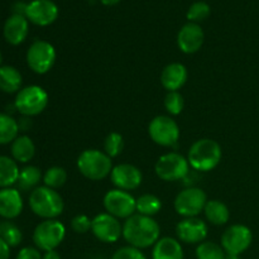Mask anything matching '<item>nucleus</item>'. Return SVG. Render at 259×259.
Returning <instances> with one entry per match:
<instances>
[{
	"label": "nucleus",
	"instance_id": "20",
	"mask_svg": "<svg viewBox=\"0 0 259 259\" xmlns=\"http://www.w3.org/2000/svg\"><path fill=\"white\" fill-rule=\"evenodd\" d=\"M189 72L186 66L180 62H172L163 68L161 73V83L167 91H179L186 83Z\"/></svg>",
	"mask_w": 259,
	"mask_h": 259
},
{
	"label": "nucleus",
	"instance_id": "15",
	"mask_svg": "<svg viewBox=\"0 0 259 259\" xmlns=\"http://www.w3.org/2000/svg\"><path fill=\"white\" fill-rule=\"evenodd\" d=\"M110 180L114 186L124 191H133L142 185L143 175L141 169L131 163H120L113 167Z\"/></svg>",
	"mask_w": 259,
	"mask_h": 259
},
{
	"label": "nucleus",
	"instance_id": "27",
	"mask_svg": "<svg viewBox=\"0 0 259 259\" xmlns=\"http://www.w3.org/2000/svg\"><path fill=\"white\" fill-rule=\"evenodd\" d=\"M19 133L18 121L8 114L0 113V144H9L17 139Z\"/></svg>",
	"mask_w": 259,
	"mask_h": 259
},
{
	"label": "nucleus",
	"instance_id": "39",
	"mask_svg": "<svg viewBox=\"0 0 259 259\" xmlns=\"http://www.w3.org/2000/svg\"><path fill=\"white\" fill-rule=\"evenodd\" d=\"M27 5L24 3H15L14 7H13V14L18 15H24L25 17V10H27Z\"/></svg>",
	"mask_w": 259,
	"mask_h": 259
},
{
	"label": "nucleus",
	"instance_id": "43",
	"mask_svg": "<svg viewBox=\"0 0 259 259\" xmlns=\"http://www.w3.org/2000/svg\"><path fill=\"white\" fill-rule=\"evenodd\" d=\"M2 63H3V53L2 51H0V66H2Z\"/></svg>",
	"mask_w": 259,
	"mask_h": 259
},
{
	"label": "nucleus",
	"instance_id": "12",
	"mask_svg": "<svg viewBox=\"0 0 259 259\" xmlns=\"http://www.w3.org/2000/svg\"><path fill=\"white\" fill-rule=\"evenodd\" d=\"M253 242L252 230L242 224L230 225L222 235V247L228 254L240 255Z\"/></svg>",
	"mask_w": 259,
	"mask_h": 259
},
{
	"label": "nucleus",
	"instance_id": "21",
	"mask_svg": "<svg viewBox=\"0 0 259 259\" xmlns=\"http://www.w3.org/2000/svg\"><path fill=\"white\" fill-rule=\"evenodd\" d=\"M184 248L179 239L171 237L159 238L153 245L152 259H184Z\"/></svg>",
	"mask_w": 259,
	"mask_h": 259
},
{
	"label": "nucleus",
	"instance_id": "18",
	"mask_svg": "<svg viewBox=\"0 0 259 259\" xmlns=\"http://www.w3.org/2000/svg\"><path fill=\"white\" fill-rule=\"evenodd\" d=\"M23 211V197L19 190L7 187L0 189V217L12 220L19 217Z\"/></svg>",
	"mask_w": 259,
	"mask_h": 259
},
{
	"label": "nucleus",
	"instance_id": "31",
	"mask_svg": "<svg viewBox=\"0 0 259 259\" xmlns=\"http://www.w3.org/2000/svg\"><path fill=\"white\" fill-rule=\"evenodd\" d=\"M227 253L223 249L222 244L214 242H205L197 244L196 258L197 259H224Z\"/></svg>",
	"mask_w": 259,
	"mask_h": 259
},
{
	"label": "nucleus",
	"instance_id": "22",
	"mask_svg": "<svg viewBox=\"0 0 259 259\" xmlns=\"http://www.w3.org/2000/svg\"><path fill=\"white\" fill-rule=\"evenodd\" d=\"M204 214L207 222L217 227L225 225L230 219L229 207L220 200H207Z\"/></svg>",
	"mask_w": 259,
	"mask_h": 259
},
{
	"label": "nucleus",
	"instance_id": "4",
	"mask_svg": "<svg viewBox=\"0 0 259 259\" xmlns=\"http://www.w3.org/2000/svg\"><path fill=\"white\" fill-rule=\"evenodd\" d=\"M77 168L90 181H101L110 176L113 162L104 151L85 149L77 158Z\"/></svg>",
	"mask_w": 259,
	"mask_h": 259
},
{
	"label": "nucleus",
	"instance_id": "32",
	"mask_svg": "<svg viewBox=\"0 0 259 259\" xmlns=\"http://www.w3.org/2000/svg\"><path fill=\"white\" fill-rule=\"evenodd\" d=\"M124 149V138L118 132H111L108 134L104 141V152L110 158H115L123 152Z\"/></svg>",
	"mask_w": 259,
	"mask_h": 259
},
{
	"label": "nucleus",
	"instance_id": "25",
	"mask_svg": "<svg viewBox=\"0 0 259 259\" xmlns=\"http://www.w3.org/2000/svg\"><path fill=\"white\" fill-rule=\"evenodd\" d=\"M19 167L17 162L7 156H0V189L12 187L19 177Z\"/></svg>",
	"mask_w": 259,
	"mask_h": 259
},
{
	"label": "nucleus",
	"instance_id": "6",
	"mask_svg": "<svg viewBox=\"0 0 259 259\" xmlns=\"http://www.w3.org/2000/svg\"><path fill=\"white\" fill-rule=\"evenodd\" d=\"M66 237V227L57 219L43 220L33 232L35 248L43 252L55 250L60 247Z\"/></svg>",
	"mask_w": 259,
	"mask_h": 259
},
{
	"label": "nucleus",
	"instance_id": "28",
	"mask_svg": "<svg viewBox=\"0 0 259 259\" xmlns=\"http://www.w3.org/2000/svg\"><path fill=\"white\" fill-rule=\"evenodd\" d=\"M162 209V201L159 197L152 194H144L137 199V212L144 217L153 218Z\"/></svg>",
	"mask_w": 259,
	"mask_h": 259
},
{
	"label": "nucleus",
	"instance_id": "34",
	"mask_svg": "<svg viewBox=\"0 0 259 259\" xmlns=\"http://www.w3.org/2000/svg\"><path fill=\"white\" fill-rule=\"evenodd\" d=\"M210 13H211V9H210L209 4H206L205 2H196L189 8L186 17L190 23L199 24L200 22H202V20L209 17Z\"/></svg>",
	"mask_w": 259,
	"mask_h": 259
},
{
	"label": "nucleus",
	"instance_id": "5",
	"mask_svg": "<svg viewBox=\"0 0 259 259\" xmlns=\"http://www.w3.org/2000/svg\"><path fill=\"white\" fill-rule=\"evenodd\" d=\"M48 101L50 98L45 89L38 85H30L20 89L19 93H17L14 105L23 116L30 118L42 114L47 108Z\"/></svg>",
	"mask_w": 259,
	"mask_h": 259
},
{
	"label": "nucleus",
	"instance_id": "36",
	"mask_svg": "<svg viewBox=\"0 0 259 259\" xmlns=\"http://www.w3.org/2000/svg\"><path fill=\"white\" fill-rule=\"evenodd\" d=\"M111 259H147V257L141 249L128 245V247L119 248L116 252H114Z\"/></svg>",
	"mask_w": 259,
	"mask_h": 259
},
{
	"label": "nucleus",
	"instance_id": "14",
	"mask_svg": "<svg viewBox=\"0 0 259 259\" xmlns=\"http://www.w3.org/2000/svg\"><path fill=\"white\" fill-rule=\"evenodd\" d=\"M207 225L199 218H184L176 225L177 239L186 244H200L207 237Z\"/></svg>",
	"mask_w": 259,
	"mask_h": 259
},
{
	"label": "nucleus",
	"instance_id": "40",
	"mask_svg": "<svg viewBox=\"0 0 259 259\" xmlns=\"http://www.w3.org/2000/svg\"><path fill=\"white\" fill-rule=\"evenodd\" d=\"M42 259H61L60 253L57 250H48V252H45Z\"/></svg>",
	"mask_w": 259,
	"mask_h": 259
},
{
	"label": "nucleus",
	"instance_id": "16",
	"mask_svg": "<svg viewBox=\"0 0 259 259\" xmlns=\"http://www.w3.org/2000/svg\"><path fill=\"white\" fill-rule=\"evenodd\" d=\"M58 17V8L52 0H33L27 5L25 18L33 24L47 27Z\"/></svg>",
	"mask_w": 259,
	"mask_h": 259
},
{
	"label": "nucleus",
	"instance_id": "19",
	"mask_svg": "<svg viewBox=\"0 0 259 259\" xmlns=\"http://www.w3.org/2000/svg\"><path fill=\"white\" fill-rule=\"evenodd\" d=\"M29 30L28 19L24 15L12 14L4 24V38L9 45L19 46L25 40Z\"/></svg>",
	"mask_w": 259,
	"mask_h": 259
},
{
	"label": "nucleus",
	"instance_id": "9",
	"mask_svg": "<svg viewBox=\"0 0 259 259\" xmlns=\"http://www.w3.org/2000/svg\"><path fill=\"white\" fill-rule=\"evenodd\" d=\"M105 212L116 219H128L137 212V199L128 191L119 189L109 190L103 200Z\"/></svg>",
	"mask_w": 259,
	"mask_h": 259
},
{
	"label": "nucleus",
	"instance_id": "35",
	"mask_svg": "<svg viewBox=\"0 0 259 259\" xmlns=\"http://www.w3.org/2000/svg\"><path fill=\"white\" fill-rule=\"evenodd\" d=\"M91 225H93V219L83 214L76 215L71 222V228L77 234H85V233L90 232Z\"/></svg>",
	"mask_w": 259,
	"mask_h": 259
},
{
	"label": "nucleus",
	"instance_id": "38",
	"mask_svg": "<svg viewBox=\"0 0 259 259\" xmlns=\"http://www.w3.org/2000/svg\"><path fill=\"white\" fill-rule=\"evenodd\" d=\"M10 247L0 238V259H9Z\"/></svg>",
	"mask_w": 259,
	"mask_h": 259
},
{
	"label": "nucleus",
	"instance_id": "8",
	"mask_svg": "<svg viewBox=\"0 0 259 259\" xmlns=\"http://www.w3.org/2000/svg\"><path fill=\"white\" fill-rule=\"evenodd\" d=\"M56 53L55 47L47 40H34L27 51V63L30 70L38 75L50 72L55 66Z\"/></svg>",
	"mask_w": 259,
	"mask_h": 259
},
{
	"label": "nucleus",
	"instance_id": "13",
	"mask_svg": "<svg viewBox=\"0 0 259 259\" xmlns=\"http://www.w3.org/2000/svg\"><path fill=\"white\" fill-rule=\"evenodd\" d=\"M91 232L98 240L103 243H116L123 237V225L119 219L108 212H100L93 219Z\"/></svg>",
	"mask_w": 259,
	"mask_h": 259
},
{
	"label": "nucleus",
	"instance_id": "2",
	"mask_svg": "<svg viewBox=\"0 0 259 259\" xmlns=\"http://www.w3.org/2000/svg\"><path fill=\"white\" fill-rule=\"evenodd\" d=\"M223 157L220 144L214 139H199L190 147L187 161L195 171L209 172L217 168Z\"/></svg>",
	"mask_w": 259,
	"mask_h": 259
},
{
	"label": "nucleus",
	"instance_id": "7",
	"mask_svg": "<svg viewBox=\"0 0 259 259\" xmlns=\"http://www.w3.org/2000/svg\"><path fill=\"white\" fill-rule=\"evenodd\" d=\"M156 175L166 182H174L184 180L190 172V163L186 157L177 152H169L163 154L156 162Z\"/></svg>",
	"mask_w": 259,
	"mask_h": 259
},
{
	"label": "nucleus",
	"instance_id": "11",
	"mask_svg": "<svg viewBox=\"0 0 259 259\" xmlns=\"http://www.w3.org/2000/svg\"><path fill=\"white\" fill-rule=\"evenodd\" d=\"M207 196L204 190L199 187H187L179 192L175 199V210L182 218H197L204 212Z\"/></svg>",
	"mask_w": 259,
	"mask_h": 259
},
{
	"label": "nucleus",
	"instance_id": "17",
	"mask_svg": "<svg viewBox=\"0 0 259 259\" xmlns=\"http://www.w3.org/2000/svg\"><path fill=\"white\" fill-rule=\"evenodd\" d=\"M205 34L202 28L196 23H187L180 29L177 34V46L180 51L186 55H192L201 50Z\"/></svg>",
	"mask_w": 259,
	"mask_h": 259
},
{
	"label": "nucleus",
	"instance_id": "10",
	"mask_svg": "<svg viewBox=\"0 0 259 259\" xmlns=\"http://www.w3.org/2000/svg\"><path fill=\"white\" fill-rule=\"evenodd\" d=\"M148 134L152 141L161 147H175L180 139V126L171 116L158 115L151 120Z\"/></svg>",
	"mask_w": 259,
	"mask_h": 259
},
{
	"label": "nucleus",
	"instance_id": "24",
	"mask_svg": "<svg viewBox=\"0 0 259 259\" xmlns=\"http://www.w3.org/2000/svg\"><path fill=\"white\" fill-rule=\"evenodd\" d=\"M22 83V75L17 68L13 66H0V90L3 93H19Z\"/></svg>",
	"mask_w": 259,
	"mask_h": 259
},
{
	"label": "nucleus",
	"instance_id": "3",
	"mask_svg": "<svg viewBox=\"0 0 259 259\" xmlns=\"http://www.w3.org/2000/svg\"><path fill=\"white\" fill-rule=\"evenodd\" d=\"M29 207L37 217L45 220L56 219L65 209L62 196L56 190L47 186H38L29 195Z\"/></svg>",
	"mask_w": 259,
	"mask_h": 259
},
{
	"label": "nucleus",
	"instance_id": "33",
	"mask_svg": "<svg viewBox=\"0 0 259 259\" xmlns=\"http://www.w3.org/2000/svg\"><path fill=\"white\" fill-rule=\"evenodd\" d=\"M185 100L184 96L179 91H169L164 98V109L172 116L180 115L184 110Z\"/></svg>",
	"mask_w": 259,
	"mask_h": 259
},
{
	"label": "nucleus",
	"instance_id": "42",
	"mask_svg": "<svg viewBox=\"0 0 259 259\" xmlns=\"http://www.w3.org/2000/svg\"><path fill=\"white\" fill-rule=\"evenodd\" d=\"M224 259H239V255H235V254H228L225 255Z\"/></svg>",
	"mask_w": 259,
	"mask_h": 259
},
{
	"label": "nucleus",
	"instance_id": "26",
	"mask_svg": "<svg viewBox=\"0 0 259 259\" xmlns=\"http://www.w3.org/2000/svg\"><path fill=\"white\" fill-rule=\"evenodd\" d=\"M40 180H43L42 172L35 166H25L20 169L19 177H18V189L20 191H30L37 189Z\"/></svg>",
	"mask_w": 259,
	"mask_h": 259
},
{
	"label": "nucleus",
	"instance_id": "37",
	"mask_svg": "<svg viewBox=\"0 0 259 259\" xmlns=\"http://www.w3.org/2000/svg\"><path fill=\"white\" fill-rule=\"evenodd\" d=\"M43 255L40 254L39 249L34 247H25L19 250L15 259H42Z\"/></svg>",
	"mask_w": 259,
	"mask_h": 259
},
{
	"label": "nucleus",
	"instance_id": "23",
	"mask_svg": "<svg viewBox=\"0 0 259 259\" xmlns=\"http://www.w3.org/2000/svg\"><path fill=\"white\" fill-rule=\"evenodd\" d=\"M12 157L15 162L27 163L32 161L35 154V146L32 138L28 136H18L12 143Z\"/></svg>",
	"mask_w": 259,
	"mask_h": 259
},
{
	"label": "nucleus",
	"instance_id": "1",
	"mask_svg": "<svg viewBox=\"0 0 259 259\" xmlns=\"http://www.w3.org/2000/svg\"><path fill=\"white\" fill-rule=\"evenodd\" d=\"M123 238L131 247L141 250L147 249L158 242L161 228L153 218L134 214L124 222Z\"/></svg>",
	"mask_w": 259,
	"mask_h": 259
},
{
	"label": "nucleus",
	"instance_id": "29",
	"mask_svg": "<svg viewBox=\"0 0 259 259\" xmlns=\"http://www.w3.org/2000/svg\"><path fill=\"white\" fill-rule=\"evenodd\" d=\"M67 181V172L63 167L53 166L50 167L43 175V184L50 189H61Z\"/></svg>",
	"mask_w": 259,
	"mask_h": 259
},
{
	"label": "nucleus",
	"instance_id": "30",
	"mask_svg": "<svg viewBox=\"0 0 259 259\" xmlns=\"http://www.w3.org/2000/svg\"><path fill=\"white\" fill-rule=\"evenodd\" d=\"M0 238L12 247H18L23 240L22 230L15 224L10 222H2L0 223Z\"/></svg>",
	"mask_w": 259,
	"mask_h": 259
},
{
	"label": "nucleus",
	"instance_id": "41",
	"mask_svg": "<svg viewBox=\"0 0 259 259\" xmlns=\"http://www.w3.org/2000/svg\"><path fill=\"white\" fill-rule=\"evenodd\" d=\"M100 2L103 3L104 5H108V7H111V5L118 4V3L120 2V0H100Z\"/></svg>",
	"mask_w": 259,
	"mask_h": 259
}]
</instances>
